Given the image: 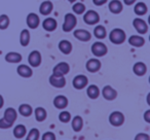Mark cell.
Segmentation results:
<instances>
[{
	"mask_svg": "<svg viewBox=\"0 0 150 140\" xmlns=\"http://www.w3.org/2000/svg\"><path fill=\"white\" fill-rule=\"evenodd\" d=\"M127 39V34L120 28H114L110 31L109 33V40L112 42L113 44H122Z\"/></svg>",
	"mask_w": 150,
	"mask_h": 140,
	"instance_id": "1",
	"label": "cell"
},
{
	"mask_svg": "<svg viewBox=\"0 0 150 140\" xmlns=\"http://www.w3.org/2000/svg\"><path fill=\"white\" fill-rule=\"evenodd\" d=\"M77 25V19L74 14L68 13L64 17V23H63L62 29L64 32H70L74 30V28Z\"/></svg>",
	"mask_w": 150,
	"mask_h": 140,
	"instance_id": "2",
	"label": "cell"
},
{
	"mask_svg": "<svg viewBox=\"0 0 150 140\" xmlns=\"http://www.w3.org/2000/svg\"><path fill=\"white\" fill-rule=\"evenodd\" d=\"M93 55L97 58H101V57H104L105 55L108 53V48L107 45L102 41H96L93 43L92 48H91Z\"/></svg>",
	"mask_w": 150,
	"mask_h": 140,
	"instance_id": "3",
	"label": "cell"
},
{
	"mask_svg": "<svg viewBox=\"0 0 150 140\" xmlns=\"http://www.w3.org/2000/svg\"><path fill=\"white\" fill-rule=\"evenodd\" d=\"M125 121V114L121 111H112L109 115V123L113 126V127H120L123 125Z\"/></svg>",
	"mask_w": 150,
	"mask_h": 140,
	"instance_id": "4",
	"label": "cell"
},
{
	"mask_svg": "<svg viewBox=\"0 0 150 140\" xmlns=\"http://www.w3.org/2000/svg\"><path fill=\"white\" fill-rule=\"evenodd\" d=\"M83 22L86 24V25H97L100 22V16L97 13L96 11H93V9H90V11H86L83 15Z\"/></svg>",
	"mask_w": 150,
	"mask_h": 140,
	"instance_id": "5",
	"label": "cell"
},
{
	"mask_svg": "<svg viewBox=\"0 0 150 140\" xmlns=\"http://www.w3.org/2000/svg\"><path fill=\"white\" fill-rule=\"evenodd\" d=\"M133 27L139 33V35H144L148 32L147 23L141 18H136V19L133 20Z\"/></svg>",
	"mask_w": 150,
	"mask_h": 140,
	"instance_id": "6",
	"label": "cell"
},
{
	"mask_svg": "<svg viewBox=\"0 0 150 140\" xmlns=\"http://www.w3.org/2000/svg\"><path fill=\"white\" fill-rule=\"evenodd\" d=\"M88 78L86 75H83V74H78L72 80L73 87L76 90H82L86 87H88Z\"/></svg>",
	"mask_w": 150,
	"mask_h": 140,
	"instance_id": "7",
	"label": "cell"
},
{
	"mask_svg": "<svg viewBox=\"0 0 150 140\" xmlns=\"http://www.w3.org/2000/svg\"><path fill=\"white\" fill-rule=\"evenodd\" d=\"M42 62V57L39 50H32L28 56V63L31 67H39Z\"/></svg>",
	"mask_w": 150,
	"mask_h": 140,
	"instance_id": "8",
	"label": "cell"
},
{
	"mask_svg": "<svg viewBox=\"0 0 150 140\" xmlns=\"http://www.w3.org/2000/svg\"><path fill=\"white\" fill-rule=\"evenodd\" d=\"M48 82L52 85V87L57 89H62L66 86V78L63 75H56V74H52L48 78Z\"/></svg>",
	"mask_w": 150,
	"mask_h": 140,
	"instance_id": "9",
	"label": "cell"
},
{
	"mask_svg": "<svg viewBox=\"0 0 150 140\" xmlns=\"http://www.w3.org/2000/svg\"><path fill=\"white\" fill-rule=\"evenodd\" d=\"M70 71V66L67 62H60L52 68V74L65 76Z\"/></svg>",
	"mask_w": 150,
	"mask_h": 140,
	"instance_id": "10",
	"label": "cell"
},
{
	"mask_svg": "<svg viewBox=\"0 0 150 140\" xmlns=\"http://www.w3.org/2000/svg\"><path fill=\"white\" fill-rule=\"evenodd\" d=\"M73 35L76 39L82 42H88L92 39V33L86 29H76L73 31Z\"/></svg>",
	"mask_w": 150,
	"mask_h": 140,
	"instance_id": "11",
	"label": "cell"
},
{
	"mask_svg": "<svg viewBox=\"0 0 150 140\" xmlns=\"http://www.w3.org/2000/svg\"><path fill=\"white\" fill-rule=\"evenodd\" d=\"M101 93H102V96L105 100L113 101L117 98V91L115 89H113L111 86H108V85L102 89Z\"/></svg>",
	"mask_w": 150,
	"mask_h": 140,
	"instance_id": "12",
	"label": "cell"
},
{
	"mask_svg": "<svg viewBox=\"0 0 150 140\" xmlns=\"http://www.w3.org/2000/svg\"><path fill=\"white\" fill-rule=\"evenodd\" d=\"M101 67H102L101 61L97 58L90 59L86 64V70H88V72H91V73H96V72H98L101 69Z\"/></svg>",
	"mask_w": 150,
	"mask_h": 140,
	"instance_id": "13",
	"label": "cell"
},
{
	"mask_svg": "<svg viewBox=\"0 0 150 140\" xmlns=\"http://www.w3.org/2000/svg\"><path fill=\"white\" fill-rule=\"evenodd\" d=\"M17 117H18V111L13 107H8V108L5 109L3 119L5 122H7L9 125L13 126L15 124V122L17 121Z\"/></svg>",
	"mask_w": 150,
	"mask_h": 140,
	"instance_id": "14",
	"label": "cell"
},
{
	"mask_svg": "<svg viewBox=\"0 0 150 140\" xmlns=\"http://www.w3.org/2000/svg\"><path fill=\"white\" fill-rule=\"evenodd\" d=\"M26 24H27V26L30 29H36V28H38V26L40 24L39 16L34 13H30L27 16V18H26Z\"/></svg>",
	"mask_w": 150,
	"mask_h": 140,
	"instance_id": "15",
	"label": "cell"
},
{
	"mask_svg": "<svg viewBox=\"0 0 150 140\" xmlns=\"http://www.w3.org/2000/svg\"><path fill=\"white\" fill-rule=\"evenodd\" d=\"M54 106L56 107L57 109H65L69 104L68 98L64 95H58V96L54 97Z\"/></svg>",
	"mask_w": 150,
	"mask_h": 140,
	"instance_id": "16",
	"label": "cell"
},
{
	"mask_svg": "<svg viewBox=\"0 0 150 140\" xmlns=\"http://www.w3.org/2000/svg\"><path fill=\"white\" fill-rule=\"evenodd\" d=\"M17 73L19 74L20 76L24 78H29L33 75V70L30 66L26 64H21L18 66L17 68Z\"/></svg>",
	"mask_w": 150,
	"mask_h": 140,
	"instance_id": "17",
	"label": "cell"
},
{
	"mask_svg": "<svg viewBox=\"0 0 150 140\" xmlns=\"http://www.w3.org/2000/svg\"><path fill=\"white\" fill-rule=\"evenodd\" d=\"M108 9L110 13H112L113 15H118L122 11L123 4L120 0H111L108 3Z\"/></svg>",
	"mask_w": 150,
	"mask_h": 140,
	"instance_id": "18",
	"label": "cell"
},
{
	"mask_svg": "<svg viewBox=\"0 0 150 140\" xmlns=\"http://www.w3.org/2000/svg\"><path fill=\"white\" fill-rule=\"evenodd\" d=\"M42 27L45 31L47 32H52L57 29L58 27V23H57L56 19L54 18H46L45 20H43L42 22Z\"/></svg>",
	"mask_w": 150,
	"mask_h": 140,
	"instance_id": "19",
	"label": "cell"
},
{
	"mask_svg": "<svg viewBox=\"0 0 150 140\" xmlns=\"http://www.w3.org/2000/svg\"><path fill=\"white\" fill-rule=\"evenodd\" d=\"M52 9H54V4H52V2L50 0H45V1L41 2V4H40L39 13H40V15L48 16V15H50Z\"/></svg>",
	"mask_w": 150,
	"mask_h": 140,
	"instance_id": "20",
	"label": "cell"
},
{
	"mask_svg": "<svg viewBox=\"0 0 150 140\" xmlns=\"http://www.w3.org/2000/svg\"><path fill=\"white\" fill-rule=\"evenodd\" d=\"M127 41L134 48H141L145 44V39L142 35H132L129 36Z\"/></svg>",
	"mask_w": 150,
	"mask_h": 140,
	"instance_id": "21",
	"label": "cell"
},
{
	"mask_svg": "<svg viewBox=\"0 0 150 140\" xmlns=\"http://www.w3.org/2000/svg\"><path fill=\"white\" fill-rule=\"evenodd\" d=\"M58 46H59V50H60V52L62 53V54H64V55L71 54V52H72V48H73L72 43H71V42L69 41V40H67V39L61 40V41L59 42Z\"/></svg>",
	"mask_w": 150,
	"mask_h": 140,
	"instance_id": "22",
	"label": "cell"
},
{
	"mask_svg": "<svg viewBox=\"0 0 150 140\" xmlns=\"http://www.w3.org/2000/svg\"><path fill=\"white\" fill-rule=\"evenodd\" d=\"M133 72L137 76H143L147 72V66L143 62H137L133 66Z\"/></svg>",
	"mask_w": 150,
	"mask_h": 140,
	"instance_id": "23",
	"label": "cell"
},
{
	"mask_svg": "<svg viewBox=\"0 0 150 140\" xmlns=\"http://www.w3.org/2000/svg\"><path fill=\"white\" fill-rule=\"evenodd\" d=\"M5 61L7 63H13V64H17V63H20L22 62V55L20 53H17V52H9L5 55Z\"/></svg>",
	"mask_w": 150,
	"mask_h": 140,
	"instance_id": "24",
	"label": "cell"
},
{
	"mask_svg": "<svg viewBox=\"0 0 150 140\" xmlns=\"http://www.w3.org/2000/svg\"><path fill=\"white\" fill-rule=\"evenodd\" d=\"M71 126L74 132H80L83 128V119L80 115H75L73 119H71Z\"/></svg>",
	"mask_w": 150,
	"mask_h": 140,
	"instance_id": "25",
	"label": "cell"
},
{
	"mask_svg": "<svg viewBox=\"0 0 150 140\" xmlns=\"http://www.w3.org/2000/svg\"><path fill=\"white\" fill-rule=\"evenodd\" d=\"M100 89H99L98 86H96V85H91V86H88V88H86V95H88V97L90 99H93V100H95V99H97L99 96H100Z\"/></svg>",
	"mask_w": 150,
	"mask_h": 140,
	"instance_id": "26",
	"label": "cell"
},
{
	"mask_svg": "<svg viewBox=\"0 0 150 140\" xmlns=\"http://www.w3.org/2000/svg\"><path fill=\"white\" fill-rule=\"evenodd\" d=\"M94 36L98 39H104L107 36V30L103 25L97 24L94 29Z\"/></svg>",
	"mask_w": 150,
	"mask_h": 140,
	"instance_id": "27",
	"label": "cell"
},
{
	"mask_svg": "<svg viewBox=\"0 0 150 140\" xmlns=\"http://www.w3.org/2000/svg\"><path fill=\"white\" fill-rule=\"evenodd\" d=\"M148 11V7L146 5V3L144 2H138L136 3V5L134 6V13L138 16V17H142V16L146 15Z\"/></svg>",
	"mask_w": 150,
	"mask_h": 140,
	"instance_id": "28",
	"label": "cell"
},
{
	"mask_svg": "<svg viewBox=\"0 0 150 140\" xmlns=\"http://www.w3.org/2000/svg\"><path fill=\"white\" fill-rule=\"evenodd\" d=\"M13 133L16 138L21 139V138H23L26 136V134H27V129H26V127L24 125L20 124V125H17L15 128H13Z\"/></svg>",
	"mask_w": 150,
	"mask_h": 140,
	"instance_id": "29",
	"label": "cell"
},
{
	"mask_svg": "<svg viewBox=\"0 0 150 140\" xmlns=\"http://www.w3.org/2000/svg\"><path fill=\"white\" fill-rule=\"evenodd\" d=\"M34 114H35V119L37 122L41 123V122H44L46 119V117H47V112L46 110L43 108V107H36L35 110H33Z\"/></svg>",
	"mask_w": 150,
	"mask_h": 140,
	"instance_id": "30",
	"label": "cell"
},
{
	"mask_svg": "<svg viewBox=\"0 0 150 140\" xmlns=\"http://www.w3.org/2000/svg\"><path fill=\"white\" fill-rule=\"evenodd\" d=\"M19 113L22 115V117H29L30 115H32L33 113V108L30 104H21L19 106Z\"/></svg>",
	"mask_w": 150,
	"mask_h": 140,
	"instance_id": "31",
	"label": "cell"
},
{
	"mask_svg": "<svg viewBox=\"0 0 150 140\" xmlns=\"http://www.w3.org/2000/svg\"><path fill=\"white\" fill-rule=\"evenodd\" d=\"M30 38H31V35H30V32L28 29H23L20 33V43H21L22 46H27L28 44L30 43Z\"/></svg>",
	"mask_w": 150,
	"mask_h": 140,
	"instance_id": "32",
	"label": "cell"
},
{
	"mask_svg": "<svg viewBox=\"0 0 150 140\" xmlns=\"http://www.w3.org/2000/svg\"><path fill=\"white\" fill-rule=\"evenodd\" d=\"M72 11L74 15H82L86 11V5L81 2H74L72 5Z\"/></svg>",
	"mask_w": 150,
	"mask_h": 140,
	"instance_id": "33",
	"label": "cell"
},
{
	"mask_svg": "<svg viewBox=\"0 0 150 140\" xmlns=\"http://www.w3.org/2000/svg\"><path fill=\"white\" fill-rule=\"evenodd\" d=\"M11 24V20L7 15H0V30H5L8 28Z\"/></svg>",
	"mask_w": 150,
	"mask_h": 140,
	"instance_id": "34",
	"label": "cell"
},
{
	"mask_svg": "<svg viewBox=\"0 0 150 140\" xmlns=\"http://www.w3.org/2000/svg\"><path fill=\"white\" fill-rule=\"evenodd\" d=\"M39 130L36 129V128H32L29 131V133L27 134V136H26V140H38L39 139Z\"/></svg>",
	"mask_w": 150,
	"mask_h": 140,
	"instance_id": "35",
	"label": "cell"
},
{
	"mask_svg": "<svg viewBox=\"0 0 150 140\" xmlns=\"http://www.w3.org/2000/svg\"><path fill=\"white\" fill-rule=\"evenodd\" d=\"M59 119H60V122H62V123H64V124L69 123V122L71 121V113L66 110L62 111V112H60V114H59Z\"/></svg>",
	"mask_w": 150,
	"mask_h": 140,
	"instance_id": "36",
	"label": "cell"
},
{
	"mask_svg": "<svg viewBox=\"0 0 150 140\" xmlns=\"http://www.w3.org/2000/svg\"><path fill=\"white\" fill-rule=\"evenodd\" d=\"M56 135H54V133H52V132H45V133H43V135H42L41 137V140H56Z\"/></svg>",
	"mask_w": 150,
	"mask_h": 140,
	"instance_id": "37",
	"label": "cell"
},
{
	"mask_svg": "<svg viewBox=\"0 0 150 140\" xmlns=\"http://www.w3.org/2000/svg\"><path fill=\"white\" fill-rule=\"evenodd\" d=\"M134 140H150V137L146 133H138L135 136V139Z\"/></svg>",
	"mask_w": 150,
	"mask_h": 140,
	"instance_id": "38",
	"label": "cell"
},
{
	"mask_svg": "<svg viewBox=\"0 0 150 140\" xmlns=\"http://www.w3.org/2000/svg\"><path fill=\"white\" fill-rule=\"evenodd\" d=\"M13 126L9 125L7 122H5L4 119H0V129H8V128H11Z\"/></svg>",
	"mask_w": 150,
	"mask_h": 140,
	"instance_id": "39",
	"label": "cell"
},
{
	"mask_svg": "<svg viewBox=\"0 0 150 140\" xmlns=\"http://www.w3.org/2000/svg\"><path fill=\"white\" fill-rule=\"evenodd\" d=\"M108 2V0H93V3L97 6H101V5H104Z\"/></svg>",
	"mask_w": 150,
	"mask_h": 140,
	"instance_id": "40",
	"label": "cell"
},
{
	"mask_svg": "<svg viewBox=\"0 0 150 140\" xmlns=\"http://www.w3.org/2000/svg\"><path fill=\"white\" fill-rule=\"evenodd\" d=\"M144 119H145L146 123H150V109L145 111V113H144Z\"/></svg>",
	"mask_w": 150,
	"mask_h": 140,
	"instance_id": "41",
	"label": "cell"
},
{
	"mask_svg": "<svg viewBox=\"0 0 150 140\" xmlns=\"http://www.w3.org/2000/svg\"><path fill=\"white\" fill-rule=\"evenodd\" d=\"M136 1H137V0H123V3H125V5H132V4H134Z\"/></svg>",
	"mask_w": 150,
	"mask_h": 140,
	"instance_id": "42",
	"label": "cell"
},
{
	"mask_svg": "<svg viewBox=\"0 0 150 140\" xmlns=\"http://www.w3.org/2000/svg\"><path fill=\"white\" fill-rule=\"evenodd\" d=\"M3 105H4V99H3L2 95H0V109L2 108Z\"/></svg>",
	"mask_w": 150,
	"mask_h": 140,
	"instance_id": "43",
	"label": "cell"
},
{
	"mask_svg": "<svg viewBox=\"0 0 150 140\" xmlns=\"http://www.w3.org/2000/svg\"><path fill=\"white\" fill-rule=\"evenodd\" d=\"M68 2H70V3H74V2H76V0H67Z\"/></svg>",
	"mask_w": 150,
	"mask_h": 140,
	"instance_id": "44",
	"label": "cell"
}]
</instances>
